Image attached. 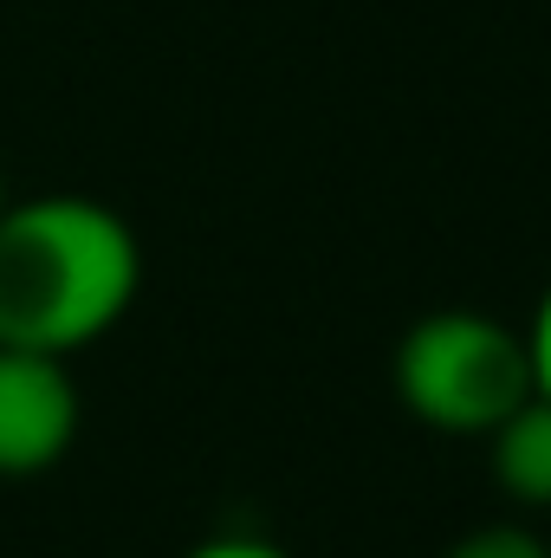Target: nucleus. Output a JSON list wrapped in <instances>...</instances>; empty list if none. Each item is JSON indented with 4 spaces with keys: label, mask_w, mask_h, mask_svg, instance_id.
Segmentation results:
<instances>
[{
    "label": "nucleus",
    "mask_w": 551,
    "mask_h": 558,
    "mask_svg": "<svg viewBox=\"0 0 551 558\" xmlns=\"http://www.w3.org/2000/svg\"><path fill=\"white\" fill-rule=\"evenodd\" d=\"M143 292L137 228L98 195H26L0 208V344L72 357L124 325Z\"/></svg>",
    "instance_id": "obj_1"
},
{
    "label": "nucleus",
    "mask_w": 551,
    "mask_h": 558,
    "mask_svg": "<svg viewBox=\"0 0 551 558\" xmlns=\"http://www.w3.org/2000/svg\"><path fill=\"white\" fill-rule=\"evenodd\" d=\"M0 208H7V175H0Z\"/></svg>",
    "instance_id": "obj_8"
},
{
    "label": "nucleus",
    "mask_w": 551,
    "mask_h": 558,
    "mask_svg": "<svg viewBox=\"0 0 551 558\" xmlns=\"http://www.w3.org/2000/svg\"><path fill=\"white\" fill-rule=\"evenodd\" d=\"M85 422V397L65 357L0 344V481L52 474Z\"/></svg>",
    "instance_id": "obj_3"
},
{
    "label": "nucleus",
    "mask_w": 551,
    "mask_h": 558,
    "mask_svg": "<svg viewBox=\"0 0 551 558\" xmlns=\"http://www.w3.org/2000/svg\"><path fill=\"white\" fill-rule=\"evenodd\" d=\"M487 448H493V487L513 507H551V397L532 390L487 435Z\"/></svg>",
    "instance_id": "obj_4"
},
{
    "label": "nucleus",
    "mask_w": 551,
    "mask_h": 558,
    "mask_svg": "<svg viewBox=\"0 0 551 558\" xmlns=\"http://www.w3.org/2000/svg\"><path fill=\"white\" fill-rule=\"evenodd\" d=\"M526 357H532V390L551 397V286L532 305V325H526Z\"/></svg>",
    "instance_id": "obj_6"
},
{
    "label": "nucleus",
    "mask_w": 551,
    "mask_h": 558,
    "mask_svg": "<svg viewBox=\"0 0 551 558\" xmlns=\"http://www.w3.org/2000/svg\"><path fill=\"white\" fill-rule=\"evenodd\" d=\"M182 558H292L279 539H260V533H215L201 546H188Z\"/></svg>",
    "instance_id": "obj_7"
},
{
    "label": "nucleus",
    "mask_w": 551,
    "mask_h": 558,
    "mask_svg": "<svg viewBox=\"0 0 551 558\" xmlns=\"http://www.w3.org/2000/svg\"><path fill=\"white\" fill-rule=\"evenodd\" d=\"M441 558H551V546L526 520H487V526H467Z\"/></svg>",
    "instance_id": "obj_5"
},
{
    "label": "nucleus",
    "mask_w": 551,
    "mask_h": 558,
    "mask_svg": "<svg viewBox=\"0 0 551 558\" xmlns=\"http://www.w3.org/2000/svg\"><path fill=\"white\" fill-rule=\"evenodd\" d=\"M390 377L396 403L434 435H493L532 397L526 331L474 305H441L415 318L396 344Z\"/></svg>",
    "instance_id": "obj_2"
}]
</instances>
